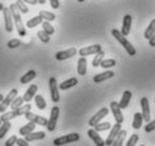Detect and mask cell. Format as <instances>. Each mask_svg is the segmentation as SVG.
I'll return each instance as SVG.
<instances>
[{
    "mask_svg": "<svg viewBox=\"0 0 155 146\" xmlns=\"http://www.w3.org/2000/svg\"><path fill=\"white\" fill-rule=\"evenodd\" d=\"M132 16L130 15H125L124 19H123V26H121V34L124 36H128L129 33H130V28H132Z\"/></svg>",
    "mask_w": 155,
    "mask_h": 146,
    "instance_id": "obj_15",
    "label": "cell"
},
{
    "mask_svg": "<svg viewBox=\"0 0 155 146\" xmlns=\"http://www.w3.org/2000/svg\"><path fill=\"white\" fill-rule=\"evenodd\" d=\"M43 22H44V20H43L39 16H35V17H33V18H31V19L27 20L26 26H27V28H35L36 26L41 25Z\"/></svg>",
    "mask_w": 155,
    "mask_h": 146,
    "instance_id": "obj_28",
    "label": "cell"
},
{
    "mask_svg": "<svg viewBox=\"0 0 155 146\" xmlns=\"http://www.w3.org/2000/svg\"><path fill=\"white\" fill-rule=\"evenodd\" d=\"M154 102H155V100H154Z\"/></svg>",
    "mask_w": 155,
    "mask_h": 146,
    "instance_id": "obj_54",
    "label": "cell"
},
{
    "mask_svg": "<svg viewBox=\"0 0 155 146\" xmlns=\"http://www.w3.org/2000/svg\"><path fill=\"white\" fill-rule=\"evenodd\" d=\"M88 136L90 137V139H92V142L96 144V146H106L105 141L102 139V137L99 135V133L94 128L88 131Z\"/></svg>",
    "mask_w": 155,
    "mask_h": 146,
    "instance_id": "obj_16",
    "label": "cell"
},
{
    "mask_svg": "<svg viewBox=\"0 0 155 146\" xmlns=\"http://www.w3.org/2000/svg\"><path fill=\"white\" fill-rule=\"evenodd\" d=\"M48 85H50V91H51V99L53 102H58L60 101V91H58V81L55 78H50L48 80Z\"/></svg>",
    "mask_w": 155,
    "mask_h": 146,
    "instance_id": "obj_6",
    "label": "cell"
},
{
    "mask_svg": "<svg viewBox=\"0 0 155 146\" xmlns=\"http://www.w3.org/2000/svg\"><path fill=\"white\" fill-rule=\"evenodd\" d=\"M20 45H21V41H20L19 38H12L7 43L8 48H10V50H12V48H17V47L20 46Z\"/></svg>",
    "mask_w": 155,
    "mask_h": 146,
    "instance_id": "obj_40",
    "label": "cell"
},
{
    "mask_svg": "<svg viewBox=\"0 0 155 146\" xmlns=\"http://www.w3.org/2000/svg\"><path fill=\"white\" fill-rule=\"evenodd\" d=\"M36 75H37L36 71H34V70H29V71H27L23 77L20 78V83L26 85V83H28V82H31V81L34 80V79L36 78Z\"/></svg>",
    "mask_w": 155,
    "mask_h": 146,
    "instance_id": "obj_24",
    "label": "cell"
},
{
    "mask_svg": "<svg viewBox=\"0 0 155 146\" xmlns=\"http://www.w3.org/2000/svg\"><path fill=\"white\" fill-rule=\"evenodd\" d=\"M104 58H105V53H104V51H100L99 53L96 54L94 58L92 60V66L93 68H98V66H100L101 62H102Z\"/></svg>",
    "mask_w": 155,
    "mask_h": 146,
    "instance_id": "obj_32",
    "label": "cell"
},
{
    "mask_svg": "<svg viewBox=\"0 0 155 146\" xmlns=\"http://www.w3.org/2000/svg\"><path fill=\"white\" fill-rule=\"evenodd\" d=\"M25 4H28V5H36L38 4V0H23Z\"/></svg>",
    "mask_w": 155,
    "mask_h": 146,
    "instance_id": "obj_47",
    "label": "cell"
},
{
    "mask_svg": "<svg viewBox=\"0 0 155 146\" xmlns=\"http://www.w3.org/2000/svg\"><path fill=\"white\" fill-rule=\"evenodd\" d=\"M42 28H43V31L45 32L47 35H53L55 33V29H54V27L52 26V24H51V22H43L42 23Z\"/></svg>",
    "mask_w": 155,
    "mask_h": 146,
    "instance_id": "obj_33",
    "label": "cell"
},
{
    "mask_svg": "<svg viewBox=\"0 0 155 146\" xmlns=\"http://www.w3.org/2000/svg\"><path fill=\"white\" fill-rule=\"evenodd\" d=\"M37 90H38V87L36 85H31L28 87V89L26 90V92L24 93L23 96V99H24V102H29L34 97L36 96V92H37Z\"/></svg>",
    "mask_w": 155,
    "mask_h": 146,
    "instance_id": "obj_17",
    "label": "cell"
},
{
    "mask_svg": "<svg viewBox=\"0 0 155 146\" xmlns=\"http://www.w3.org/2000/svg\"><path fill=\"white\" fill-rule=\"evenodd\" d=\"M77 53H78L77 48H75V47H71V48H68V50L58 52V53L55 54V58H56L58 61H64V60L73 58Z\"/></svg>",
    "mask_w": 155,
    "mask_h": 146,
    "instance_id": "obj_12",
    "label": "cell"
},
{
    "mask_svg": "<svg viewBox=\"0 0 155 146\" xmlns=\"http://www.w3.org/2000/svg\"><path fill=\"white\" fill-rule=\"evenodd\" d=\"M37 37L39 38V41L42 43H44V44H47V43L50 42V39H51V37H50V35H47L45 32L43 31H39V32H37Z\"/></svg>",
    "mask_w": 155,
    "mask_h": 146,
    "instance_id": "obj_39",
    "label": "cell"
},
{
    "mask_svg": "<svg viewBox=\"0 0 155 146\" xmlns=\"http://www.w3.org/2000/svg\"><path fill=\"white\" fill-rule=\"evenodd\" d=\"M24 104V99H23V97H16L15 99L12 100V105H10V107H12V110H16V109H18L19 107H21Z\"/></svg>",
    "mask_w": 155,
    "mask_h": 146,
    "instance_id": "obj_37",
    "label": "cell"
},
{
    "mask_svg": "<svg viewBox=\"0 0 155 146\" xmlns=\"http://www.w3.org/2000/svg\"><path fill=\"white\" fill-rule=\"evenodd\" d=\"M10 128H12L10 121H5V123L1 124V126H0V139L4 138L5 136H6V134L10 131Z\"/></svg>",
    "mask_w": 155,
    "mask_h": 146,
    "instance_id": "obj_31",
    "label": "cell"
},
{
    "mask_svg": "<svg viewBox=\"0 0 155 146\" xmlns=\"http://www.w3.org/2000/svg\"><path fill=\"white\" fill-rule=\"evenodd\" d=\"M101 50V45L99 44H94V45H91V46H85V47H82L79 50V55L80 56H88V55H92V54H97L99 53Z\"/></svg>",
    "mask_w": 155,
    "mask_h": 146,
    "instance_id": "obj_11",
    "label": "cell"
},
{
    "mask_svg": "<svg viewBox=\"0 0 155 146\" xmlns=\"http://www.w3.org/2000/svg\"><path fill=\"white\" fill-rule=\"evenodd\" d=\"M148 44H150V46L152 47H155V34L152 36L151 38L148 39Z\"/></svg>",
    "mask_w": 155,
    "mask_h": 146,
    "instance_id": "obj_46",
    "label": "cell"
},
{
    "mask_svg": "<svg viewBox=\"0 0 155 146\" xmlns=\"http://www.w3.org/2000/svg\"><path fill=\"white\" fill-rule=\"evenodd\" d=\"M116 65V60L114 58H107V60H102L100 66L104 68V69H110V68H114Z\"/></svg>",
    "mask_w": 155,
    "mask_h": 146,
    "instance_id": "obj_36",
    "label": "cell"
},
{
    "mask_svg": "<svg viewBox=\"0 0 155 146\" xmlns=\"http://www.w3.org/2000/svg\"><path fill=\"white\" fill-rule=\"evenodd\" d=\"M35 127H36L35 123H31V121H29L28 124L24 125L23 127H20L19 134L21 135V136H26V135L31 134V133H33V131H35Z\"/></svg>",
    "mask_w": 155,
    "mask_h": 146,
    "instance_id": "obj_23",
    "label": "cell"
},
{
    "mask_svg": "<svg viewBox=\"0 0 155 146\" xmlns=\"http://www.w3.org/2000/svg\"><path fill=\"white\" fill-rule=\"evenodd\" d=\"M140 146H146V145H140Z\"/></svg>",
    "mask_w": 155,
    "mask_h": 146,
    "instance_id": "obj_53",
    "label": "cell"
},
{
    "mask_svg": "<svg viewBox=\"0 0 155 146\" xmlns=\"http://www.w3.org/2000/svg\"><path fill=\"white\" fill-rule=\"evenodd\" d=\"M93 128H94L98 133H99V131H106L111 128V124L109 123V121H105V123H101L100 121V123L97 124Z\"/></svg>",
    "mask_w": 155,
    "mask_h": 146,
    "instance_id": "obj_35",
    "label": "cell"
},
{
    "mask_svg": "<svg viewBox=\"0 0 155 146\" xmlns=\"http://www.w3.org/2000/svg\"><path fill=\"white\" fill-rule=\"evenodd\" d=\"M2 100H4V96H2V95H1V93H0V102H1V101H2Z\"/></svg>",
    "mask_w": 155,
    "mask_h": 146,
    "instance_id": "obj_50",
    "label": "cell"
},
{
    "mask_svg": "<svg viewBox=\"0 0 155 146\" xmlns=\"http://www.w3.org/2000/svg\"><path fill=\"white\" fill-rule=\"evenodd\" d=\"M132 96H133L132 91H129V90L124 91L123 96H121V99H120L119 102H118V104H119V107L121 108V109H126V108L128 107V105H129L130 100H132Z\"/></svg>",
    "mask_w": 155,
    "mask_h": 146,
    "instance_id": "obj_19",
    "label": "cell"
},
{
    "mask_svg": "<svg viewBox=\"0 0 155 146\" xmlns=\"http://www.w3.org/2000/svg\"><path fill=\"white\" fill-rule=\"evenodd\" d=\"M109 114V109L108 108H101L100 110L97 112V114H94V115L91 117L89 119V126L90 127H94L97 124H99L102 120V118H105L106 116Z\"/></svg>",
    "mask_w": 155,
    "mask_h": 146,
    "instance_id": "obj_8",
    "label": "cell"
},
{
    "mask_svg": "<svg viewBox=\"0 0 155 146\" xmlns=\"http://www.w3.org/2000/svg\"><path fill=\"white\" fill-rule=\"evenodd\" d=\"M4 14V20H5V29L7 33H12L14 29V25H12V15L10 12V8L5 7L2 10Z\"/></svg>",
    "mask_w": 155,
    "mask_h": 146,
    "instance_id": "obj_10",
    "label": "cell"
},
{
    "mask_svg": "<svg viewBox=\"0 0 155 146\" xmlns=\"http://www.w3.org/2000/svg\"><path fill=\"white\" fill-rule=\"evenodd\" d=\"M78 1H79V2H83V1H84V0H78Z\"/></svg>",
    "mask_w": 155,
    "mask_h": 146,
    "instance_id": "obj_51",
    "label": "cell"
},
{
    "mask_svg": "<svg viewBox=\"0 0 155 146\" xmlns=\"http://www.w3.org/2000/svg\"><path fill=\"white\" fill-rule=\"evenodd\" d=\"M17 95H18V90H17V89H12V90L8 92V95L6 96V98H4V100L0 102V114L6 112V110L8 109V107L12 105V100L17 97Z\"/></svg>",
    "mask_w": 155,
    "mask_h": 146,
    "instance_id": "obj_4",
    "label": "cell"
},
{
    "mask_svg": "<svg viewBox=\"0 0 155 146\" xmlns=\"http://www.w3.org/2000/svg\"><path fill=\"white\" fill-rule=\"evenodd\" d=\"M14 118H17V115H16L15 110L4 112V114L1 115V117H0V119H1L2 123H5V121H10V120L14 119Z\"/></svg>",
    "mask_w": 155,
    "mask_h": 146,
    "instance_id": "obj_34",
    "label": "cell"
},
{
    "mask_svg": "<svg viewBox=\"0 0 155 146\" xmlns=\"http://www.w3.org/2000/svg\"><path fill=\"white\" fill-rule=\"evenodd\" d=\"M50 5L53 9H58L60 7V1L58 0H50Z\"/></svg>",
    "mask_w": 155,
    "mask_h": 146,
    "instance_id": "obj_45",
    "label": "cell"
},
{
    "mask_svg": "<svg viewBox=\"0 0 155 146\" xmlns=\"http://www.w3.org/2000/svg\"><path fill=\"white\" fill-rule=\"evenodd\" d=\"M10 8V12H12V19H14V23H15L16 29H17V33L20 37H24L26 36V28H25V25H24L23 20H21V16H20L19 9L17 8L16 4H12L9 6Z\"/></svg>",
    "mask_w": 155,
    "mask_h": 146,
    "instance_id": "obj_1",
    "label": "cell"
},
{
    "mask_svg": "<svg viewBox=\"0 0 155 146\" xmlns=\"http://www.w3.org/2000/svg\"><path fill=\"white\" fill-rule=\"evenodd\" d=\"M140 107H142V115L144 120L148 123L151 121V110H150V102L146 97H143L140 99Z\"/></svg>",
    "mask_w": 155,
    "mask_h": 146,
    "instance_id": "obj_14",
    "label": "cell"
},
{
    "mask_svg": "<svg viewBox=\"0 0 155 146\" xmlns=\"http://www.w3.org/2000/svg\"><path fill=\"white\" fill-rule=\"evenodd\" d=\"M114 75H115V72H113V71H105L102 73H98L97 75L93 77V82L100 83V82H104V81L114 78Z\"/></svg>",
    "mask_w": 155,
    "mask_h": 146,
    "instance_id": "obj_18",
    "label": "cell"
},
{
    "mask_svg": "<svg viewBox=\"0 0 155 146\" xmlns=\"http://www.w3.org/2000/svg\"><path fill=\"white\" fill-rule=\"evenodd\" d=\"M1 124H2V121H1V119H0V126H1Z\"/></svg>",
    "mask_w": 155,
    "mask_h": 146,
    "instance_id": "obj_52",
    "label": "cell"
},
{
    "mask_svg": "<svg viewBox=\"0 0 155 146\" xmlns=\"http://www.w3.org/2000/svg\"><path fill=\"white\" fill-rule=\"evenodd\" d=\"M35 105L39 110H44L46 108V101L44 99V97L41 95H36L35 96Z\"/></svg>",
    "mask_w": 155,
    "mask_h": 146,
    "instance_id": "obj_30",
    "label": "cell"
},
{
    "mask_svg": "<svg viewBox=\"0 0 155 146\" xmlns=\"http://www.w3.org/2000/svg\"><path fill=\"white\" fill-rule=\"evenodd\" d=\"M138 141H140V136L137 134L130 135V137H129L128 141L126 142V146H135Z\"/></svg>",
    "mask_w": 155,
    "mask_h": 146,
    "instance_id": "obj_41",
    "label": "cell"
},
{
    "mask_svg": "<svg viewBox=\"0 0 155 146\" xmlns=\"http://www.w3.org/2000/svg\"><path fill=\"white\" fill-rule=\"evenodd\" d=\"M126 136H127V131L121 129V131H119V134L117 135V137L115 138V141L113 142L111 146H123L125 138H126Z\"/></svg>",
    "mask_w": 155,
    "mask_h": 146,
    "instance_id": "obj_27",
    "label": "cell"
},
{
    "mask_svg": "<svg viewBox=\"0 0 155 146\" xmlns=\"http://www.w3.org/2000/svg\"><path fill=\"white\" fill-rule=\"evenodd\" d=\"M16 6H17V8L19 9L20 14H28V12H29V9H28V7L26 6V4L24 2L23 0H17L16 1Z\"/></svg>",
    "mask_w": 155,
    "mask_h": 146,
    "instance_id": "obj_38",
    "label": "cell"
},
{
    "mask_svg": "<svg viewBox=\"0 0 155 146\" xmlns=\"http://www.w3.org/2000/svg\"><path fill=\"white\" fill-rule=\"evenodd\" d=\"M24 116H25V118H26L28 121L35 123L36 125H39V126H44V127L47 126V121H48V119H46V118H45V117H43V116L36 115V114L31 112V111L26 112Z\"/></svg>",
    "mask_w": 155,
    "mask_h": 146,
    "instance_id": "obj_7",
    "label": "cell"
},
{
    "mask_svg": "<svg viewBox=\"0 0 155 146\" xmlns=\"http://www.w3.org/2000/svg\"><path fill=\"white\" fill-rule=\"evenodd\" d=\"M120 131H121V124L116 123L114 126H111V128H110V133H109L107 139L105 141L106 145L111 146V144H113V142L115 141V138L117 137V135L119 134Z\"/></svg>",
    "mask_w": 155,
    "mask_h": 146,
    "instance_id": "obj_13",
    "label": "cell"
},
{
    "mask_svg": "<svg viewBox=\"0 0 155 146\" xmlns=\"http://www.w3.org/2000/svg\"><path fill=\"white\" fill-rule=\"evenodd\" d=\"M144 129H145V133H151V131H155V119L148 121L146 126L144 127Z\"/></svg>",
    "mask_w": 155,
    "mask_h": 146,
    "instance_id": "obj_42",
    "label": "cell"
},
{
    "mask_svg": "<svg viewBox=\"0 0 155 146\" xmlns=\"http://www.w3.org/2000/svg\"><path fill=\"white\" fill-rule=\"evenodd\" d=\"M4 8H5L4 4H1V2H0V12H2V10H4Z\"/></svg>",
    "mask_w": 155,
    "mask_h": 146,
    "instance_id": "obj_48",
    "label": "cell"
},
{
    "mask_svg": "<svg viewBox=\"0 0 155 146\" xmlns=\"http://www.w3.org/2000/svg\"><path fill=\"white\" fill-rule=\"evenodd\" d=\"M78 85V79L77 78H71V79H68V80L63 81L62 83H60L58 85V89L60 90H68V89H71L75 87Z\"/></svg>",
    "mask_w": 155,
    "mask_h": 146,
    "instance_id": "obj_22",
    "label": "cell"
},
{
    "mask_svg": "<svg viewBox=\"0 0 155 146\" xmlns=\"http://www.w3.org/2000/svg\"><path fill=\"white\" fill-rule=\"evenodd\" d=\"M87 58L81 56V58L78 60V66H77V71H78V74L79 75H85V73H87Z\"/></svg>",
    "mask_w": 155,
    "mask_h": 146,
    "instance_id": "obj_21",
    "label": "cell"
},
{
    "mask_svg": "<svg viewBox=\"0 0 155 146\" xmlns=\"http://www.w3.org/2000/svg\"><path fill=\"white\" fill-rule=\"evenodd\" d=\"M155 34V19H152L148 24L147 28L144 32V37L146 39H150Z\"/></svg>",
    "mask_w": 155,
    "mask_h": 146,
    "instance_id": "obj_26",
    "label": "cell"
},
{
    "mask_svg": "<svg viewBox=\"0 0 155 146\" xmlns=\"http://www.w3.org/2000/svg\"><path fill=\"white\" fill-rule=\"evenodd\" d=\"M58 115H60V108L58 106H54V107L51 109V114H50V118H48V121H47V131H54L55 128H56V123H58Z\"/></svg>",
    "mask_w": 155,
    "mask_h": 146,
    "instance_id": "obj_5",
    "label": "cell"
},
{
    "mask_svg": "<svg viewBox=\"0 0 155 146\" xmlns=\"http://www.w3.org/2000/svg\"><path fill=\"white\" fill-rule=\"evenodd\" d=\"M17 142V136L16 135H12V137H9V138L6 141L5 143V146H14Z\"/></svg>",
    "mask_w": 155,
    "mask_h": 146,
    "instance_id": "obj_43",
    "label": "cell"
},
{
    "mask_svg": "<svg viewBox=\"0 0 155 146\" xmlns=\"http://www.w3.org/2000/svg\"><path fill=\"white\" fill-rule=\"evenodd\" d=\"M16 144H17V146H29L28 142L25 138H17Z\"/></svg>",
    "mask_w": 155,
    "mask_h": 146,
    "instance_id": "obj_44",
    "label": "cell"
},
{
    "mask_svg": "<svg viewBox=\"0 0 155 146\" xmlns=\"http://www.w3.org/2000/svg\"><path fill=\"white\" fill-rule=\"evenodd\" d=\"M143 115L142 112H135L134 114V119H133V128L134 129H140L143 124Z\"/></svg>",
    "mask_w": 155,
    "mask_h": 146,
    "instance_id": "obj_25",
    "label": "cell"
},
{
    "mask_svg": "<svg viewBox=\"0 0 155 146\" xmlns=\"http://www.w3.org/2000/svg\"><path fill=\"white\" fill-rule=\"evenodd\" d=\"M46 137V134L44 131H33L31 134H28L25 136V139L29 142H34V141H41V139H44Z\"/></svg>",
    "mask_w": 155,
    "mask_h": 146,
    "instance_id": "obj_20",
    "label": "cell"
},
{
    "mask_svg": "<svg viewBox=\"0 0 155 146\" xmlns=\"http://www.w3.org/2000/svg\"><path fill=\"white\" fill-rule=\"evenodd\" d=\"M111 34H113L114 37L119 42L120 45L124 47L125 51L127 52L129 56H134V55H136V48L133 46L132 43L126 38V36H124V35L121 34V32L116 29V28H114L113 31H111Z\"/></svg>",
    "mask_w": 155,
    "mask_h": 146,
    "instance_id": "obj_2",
    "label": "cell"
},
{
    "mask_svg": "<svg viewBox=\"0 0 155 146\" xmlns=\"http://www.w3.org/2000/svg\"><path fill=\"white\" fill-rule=\"evenodd\" d=\"M79 139H80V135L78 134V133H71V134L60 136L58 138H55L53 141V145L63 146V145H66V144H70V143L78 142Z\"/></svg>",
    "mask_w": 155,
    "mask_h": 146,
    "instance_id": "obj_3",
    "label": "cell"
},
{
    "mask_svg": "<svg viewBox=\"0 0 155 146\" xmlns=\"http://www.w3.org/2000/svg\"><path fill=\"white\" fill-rule=\"evenodd\" d=\"M110 110L113 112L114 118L116 120V123L123 124L125 118H124L123 112H121V108L119 107V104H118L117 101H111V102H110Z\"/></svg>",
    "mask_w": 155,
    "mask_h": 146,
    "instance_id": "obj_9",
    "label": "cell"
},
{
    "mask_svg": "<svg viewBox=\"0 0 155 146\" xmlns=\"http://www.w3.org/2000/svg\"><path fill=\"white\" fill-rule=\"evenodd\" d=\"M46 2V0H38V4H41V5H44Z\"/></svg>",
    "mask_w": 155,
    "mask_h": 146,
    "instance_id": "obj_49",
    "label": "cell"
},
{
    "mask_svg": "<svg viewBox=\"0 0 155 146\" xmlns=\"http://www.w3.org/2000/svg\"><path fill=\"white\" fill-rule=\"evenodd\" d=\"M38 16L42 18L43 20H46V22H53V20H55V18H56L55 14L50 12H46V10H41L39 14H38Z\"/></svg>",
    "mask_w": 155,
    "mask_h": 146,
    "instance_id": "obj_29",
    "label": "cell"
}]
</instances>
